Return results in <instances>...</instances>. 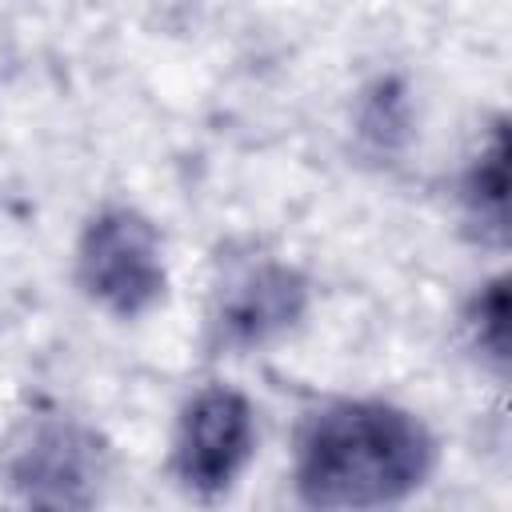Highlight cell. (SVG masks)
Wrapping results in <instances>:
<instances>
[{
  "label": "cell",
  "instance_id": "1",
  "mask_svg": "<svg viewBox=\"0 0 512 512\" xmlns=\"http://www.w3.org/2000/svg\"><path fill=\"white\" fill-rule=\"evenodd\" d=\"M432 428L380 396H336L304 412L292 436V492L308 508H388L436 472Z\"/></svg>",
  "mask_w": 512,
  "mask_h": 512
},
{
  "label": "cell",
  "instance_id": "2",
  "mask_svg": "<svg viewBox=\"0 0 512 512\" xmlns=\"http://www.w3.org/2000/svg\"><path fill=\"white\" fill-rule=\"evenodd\" d=\"M76 288L112 320H144L168 296L164 236L136 204L96 208L72 248Z\"/></svg>",
  "mask_w": 512,
  "mask_h": 512
},
{
  "label": "cell",
  "instance_id": "3",
  "mask_svg": "<svg viewBox=\"0 0 512 512\" xmlns=\"http://www.w3.org/2000/svg\"><path fill=\"white\" fill-rule=\"evenodd\" d=\"M256 408L232 384H204L196 388L172 424L168 464L172 480L196 500L228 496L256 456Z\"/></svg>",
  "mask_w": 512,
  "mask_h": 512
},
{
  "label": "cell",
  "instance_id": "4",
  "mask_svg": "<svg viewBox=\"0 0 512 512\" xmlns=\"http://www.w3.org/2000/svg\"><path fill=\"white\" fill-rule=\"evenodd\" d=\"M312 304V280L276 256L236 264L212 292L204 336L216 356L256 352L288 336Z\"/></svg>",
  "mask_w": 512,
  "mask_h": 512
},
{
  "label": "cell",
  "instance_id": "5",
  "mask_svg": "<svg viewBox=\"0 0 512 512\" xmlns=\"http://www.w3.org/2000/svg\"><path fill=\"white\" fill-rule=\"evenodd\" d=\"M104 472L100 436L68 416L32 424L8 460V484L28 504H96Z\"/></svg>",
  "mask_w": 512,
  "mask_h": 512
},
{
  "label": "cell",
  "instance_id": "6",
  "mask_svg": "<svg viewBox=\"0 0 512 512\" xmlns=\"http://www.w3.org/2000/svg\"><path fill=\"white\" fill-rule=\"evenodd\" d=\"M460 204L484 240L504 244L508 236V132L504 120L488 128L480 148L460 172Z\"/></svg>",
  "mask_w": 512,
  "mask_h": 512
},
{
  "label": "cell",
  "instance_id": "7",
  "mask_svg": "<svg viewBox=\"0 0 512 512\" xmlns=\"http://www.w3.org/2000/svg\"><path fill=\"white\" fill-rule=\"evenodd\" d=\"M464 332L484 360H492L496 368L508 364V280L504 276L476 284L464 308Z\"/></svg>",
  "mask_w": 512,
  "mask_h": 512
},
{
  "label": "cell",
  "instance_id": "8",
  "mask_svg": "<svg viewBox=\"0 0 512 512\" xmlns=\"http://www.w3.org/2000/svg\"><path fill=\"white\" fill-rule=\"evenodd\" d=\"M360 136H368L376 148H388L396 136L408 132V100L396 80H376L360 100Z\"/></svg>",
  "mask_w": 512,
  "mask_h": 512
}]
</instances>
